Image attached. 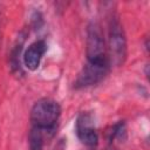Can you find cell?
<instances>
[{
	"instance_id": "cell-1",
	"label": "cell",
	"mask_w": 150,
	"mask_h": 150,
	"mask_svg": "<svg viewBox=\"0 0 150 150\" xmlns=\"http://www.w3.org/2000/svg\"><path fill=\"white\" fill-rule=\"evenodd\" d=\"M61 114L59 103L50 98L38 101L30 111V121L34 128L43 131H53Z\"/></svg>"
},
{
	"instance_id": "cell-5",
	"label": "cell",
	"mask_w": 150,
	"mask_h": 150,
	"mask_svg": "<svg viewBox=\"0 0 150 150\" xmlns=\"http://www.w3.org/2000/svg\"><path fill=\"white\" fill-rule=\"evenodd\" d=\"M76 134L80 141L87 146H96L98 142L97 134L94 128L93 117L89 114H81L76 122Z\"/></svg>"
},
{
	"instance_id": "cell-7",
	"label": "cell",
	"mask_w": 150,
	"mask_h": 150,
	"mask_svg": "<svg viewBox=\"0 0 150 150\" xmlns=\"http://www.w3.org/2000/svg\"><path fill=\"white\" fill-rule=\"evenodd\" d=\"M29 150H42L43 149V134L36 128H32L29 131Z\"/></svg>"
},
{
	"instance_id": "cell-6",
	"label": "cell",
	"mask_w": 150,
	"mask_h": 150,
	"mask_svg": "<svg viewBox=\"0 0 150 150\" xmlns=\"http://www.w3.org/2000/svg\"><path fill=\"white\" fill-rule=\"evenodd\" d=\"M47 49L45 41L39 40L32 43L23 55V63L29 70H36L40 66V61Z\"/></svg>"
},
{
	"instance_id": "cell-8",
	"label": "cell",
	"mask_w": 150,
	"mask_h": 150,
	"mask_svg": "<svg viewBox=\"0 0 150 150\" xmlns=\"http://www.w3.org/2000/svg\"><path fill=\"white\" fill-rule=\"evenodd\" d=\"M125 130H127V129H125V124H124L123 122L116 123V124L112 127L111 131H110V137H109L110 143L112 142L114 138H120V139L124 138V137H125Z\"/></svg>"
},
{
	"instance_id": "cell-3",
	"label": "cell",
	"mask_w": 150,
	"mask_h": 150,
	"mask_svg": "<svg viewBox=\"0 0 150 150\" xmlns=\"http://www.w3.org/2000/svg\"><path fill=\"white\" fill-rule=\"evenodd\" d=\"M87 59L88 62H110L101 27L95 22L90 23L87 30Z\"/></svg>"
},
{
	"instance_id": "cell-9",
	"label": "cell",
	"mask_w": 150,
	"mask_h": 150,
	"mask_svg": "<svg viewBox=\"0 0 150 150\" xmlns=\"http://www.w3.org/2000/svg\"><path fill=\"white\" fill-rule=\"evenodd\" d=\"M108 150H118V149H117V148H115L112 144H110V145L108 146Z\"/></svg>"
},
{
	"instance_id": "cell-4",
	"label": "cell",
	"mask_w": 150,
	"mask_h": 150,
	"mask_svg": "<svg viewBox=\"0 0 150 150\" xmlns=\"http://www.w3.org/2000/svg\"><path fill=\"white\" fill-rule=\"evenodd\" d=\"M110 62H88L79 74L75 87L82 88L98 83L109 71Z\"/></svg>"
},
{
	"instance_id": "cell-2",
	"label": "cell",
	"mask_w": 150,
	"mask_h": 150,
	"mask_svg": "<svg viewBox=\"0 0 150 150\" xmlns=\"http://www.w3.org/2000/svg\"><path fill=\"white\" fill-rule=\"evenodd\" d=\"M109 52H110V60L116 64H123L127 57V40L123 32V27L118 19H111L109 25ZM109 60V61H110Z\"/></svg>"
}]
</instances>
